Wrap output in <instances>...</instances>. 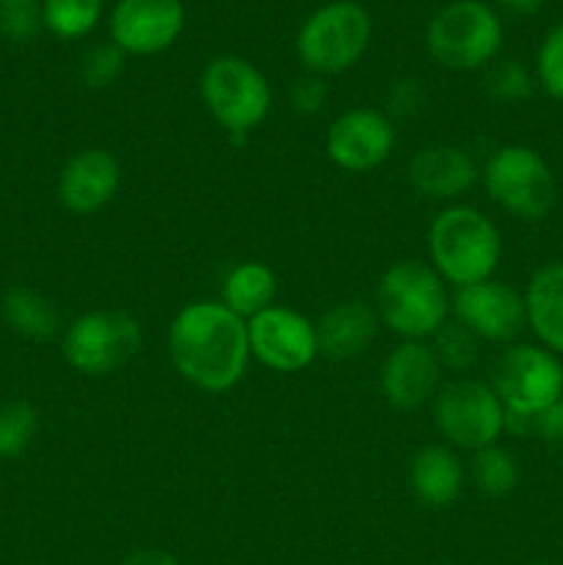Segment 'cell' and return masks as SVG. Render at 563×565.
<instances>
[{
    "label": "cell",
    "instance_id": "cell-1",
    "mask_svg": "<svg viewBox=\"0 0 563 565\" xmlns=\"http://www.w3.org/2000/svg\"><path fill=\"white\" fill-rule=\"evenodd\" d=\"M169 353L177 373L196 390H232L243 379L252 356L246 320L230 312L224 303H188L169 329Z\"/></svg>",
    "mask_w": 563,
    "mask_h": 565
},
{
    "label": "cell",
    "instance_id": "cell-2",
    "mask_svg": "<svg viewBox=\"0 0 563 565\" xmlns=\"http://www.w3.org/2000/svg\"><path fill=\"white\" fill-rule=\"evenodd\" d=\"M428 254L439 279L458 290L491 279L502 257V237L480 210L456 204L442 210L431 224Z\"/></svg>",
    "mask_w": 563,
    "mask_h": 565
},
{
    "label": "cell",
    "instance_id": "cell-3",
    "mask_svg": "<svg viewBox=\"0 0 563 565\" xmlns=\"http://www.w3.org/2000/svg\"><path fill=\"white\" fill-rule=\"evenodd\" d=\"M425 47L445 70H480L500 53L502 20L484 0H453L431 17Z\"/></svg>",
    "mask_w": 563,
    "mask_h": 565
},
{
    "label": "cell",
    "instance_id": "cell-4",
    "mask_svg": "<svg viewBox=\"0 0 563 565\" xmlns=\"http://www.w3.org/2000/svg\"><path fill=\"white\" fill-rule=\"evenodd\" d=\"M373 33L368 9L357 0H331L315 9L296 33L298 61L312 75H340L364 55Z\"/></svg>",
    "mask_w": 563,
    "mask_h": 565
},
{
    "label": "cell",
    "instance_id": "cell-5",
    "mask_svg": "<svg viewBox=\"0 0 563 565\" xmlns=\"http://www.w3.org/2000/svg\"><path fill=\"white\" fill-rule=\"evenodd\" d=\"M447 292L439 274L423 263H397L379 281V318L392 334L423 342L447 320Z\"/></svg>",
    "mask_w": 563,
    "mask_h": 565
},
{
    "label": "cell",
    "instance_id": "cell-6",
    "mask_svg": "<svg viewBox=\"0 0 563 565\" xmlns=\"http://www.w3.org/2000/svg\"><path fill=\"white\" fill-rule=\"evenodd\" d=\"M204 108L232 136H246L263 125L270 110V86L263 72L237 55H219L199 81Z\"/></svg>",
    "mask_w": 563,
    "mask_h": 565
},
{
    "label": "cell",
    "instance_id": "cell-7",
    "mask_svg": "<svg viewBox=\"0 0 563 565\" xmlns=\"http://www.w3.org/2000/svg\"><path fill=\"white\" fill-rule=\"evenodd\" d=\"M486 193L524 221H539L555 204V177L535 149L524 143L500 147L484 166Z\"/></svg>",
    "mask_w": 563,
    "mask_h": 565
},
{
    "label": "cell",
    "instance_id": "cell-8",
    "mask_svg": "<svg viewBox=\"0 0 563 565\" xmlns=\"http://www.w3.org/2000/svg\"><path fill=\"white\" fill-rule=\"evenodd\" d=\"M141 348V326L121 309L81 315L64 334V356L83 375H110L125 367Z\"/></svg>",
    "mask_w": 563,
    "mask_h": 565
},
{
    "label": "cell",
    "instance_id": "cell-9",
    "mask_svg": "<svg viewBox=\"0 0 563 565\" xmlns=\"http://www.w3.org/2000/svg\"><path fill=\"white\" fill-rule=\"evenodd\" d=\"M491 390L506 414L533 423V417L563 397V364L546 348L513 345L497 359Z\"/></svg>",
    "mask_w": 563,
    "mask_h": 565
},
{
    "label": "cell",
    "instance_id": "cell-10",
    "mask_svg": "<svg viewBox=\"0 0 563 565\" xmlns=\"http://www.w3.org/2000/svg\"><path fill=\"white\" fill-rule=\"evenodd\" d=\"M434 414L442 436L464 450L478 452L497 445L506 430V406L489 384L475 379H458L445 386Z\"/></svg>",
    "mask_w": 563,
    "mask_h": 565
},
{
    "label": "cell",
    "instance_id": "cell-11",
    "mask_svg": "<svg viewBox=\"0 0 563 565\" xmlns=\"http://www.w3.org/2000/svg\"><path fill=\"white\" fill-rule=\"evenodd\" d=\"M248 351L276 373H298L318 356L315 323L301 312L287 307H270L246 320Z\"/></svg>",
    "mask_w": 563,
    "mask_h": 565
},
{
    "label": "cell",
    "instance_id": "cell-12",
    "mask_svg": "<svg viewBox=\"0 0 563 565\" xmlns=\"http://www.w3.org/2000/svg\"><path fill=\"white\" fill-rule=\"evenodd\" d=\"M185 25L182 0H119L110 11V42L125 55H158Z\"/></svg>",
    "mask_w": 563,
    "mask_h": 565
},
{
    "label": "cell",
    "instance_id": "cell-13",
    "mask_svg": "<svg viewBox=\"0 0 563 565\" xmlns=\"http://www.w3.org/2000/svg\"><path fill=\"white\" fill-rule=\"evenodd\" d=\"M395 147V127L381 110L351 108L331 121L326 154L342 171H370L384 163Z\"/></svg>",
    "mask_w": 563,
    "mask_h": 565
},
{
    "label": "cell",
    "instance_id": "cell-14",
    "mask_svg": "<svg viewBox=\"0 0 563 565\" xmlns=\"http://www.w3.org/2000/svg\"><path fill=\"white\" fill-rule=\"evenodd\" d=\"M453 309L464 329L489 342H511L528 326L524 296H519L506 281H480V285L458 287L453 296Z\"/></svg>",
    "mask_w": 563,
    "mask_h": 565
},
{
    "label": "cell",
    "instance_id": "cell-15",
    "mask_svg": "<svg viewBox=\"0 0 563 565\" xmlns=\"http://www.w3.org/2000/svg\"><path fill=\"white\" fill-rule=\"evenodd\" d=\"M121 169L105 149L92 147L72 154L59 174V202L75 215H92L116 196Z\"/></svg>",
    "mask_w": 563,
    "mask_h": 565
},
{
    "label": "cell",
    "instance_id": "cell-16",
    "mask_svg": "<svg viewBox=\"0 0 563 565\" xmlns=\"http://www.w3.org/2000/svg\"><path fill=\"white\" fill-rule=\"evenodd\" d=\"M442 379V364L434 348L417 340H403L381 367V392L395 408H417L436 392Z\"/></svg>",
    "mask_w": 563,
    "mask_h": 565
},
{
    "label": "cell",
    "instance_id": "cell-17",
    "mask_svg": "<svg viewBox=\"0 0 563 565\" xmlns=\"http://www.w3.org/2000/svg\"><path fill=\"white\" fill-rule=\"evenodd\" d=\"M478 180V166L450 143L419 149L408 163V182L428 199H456Z\"/></svg>",
    "mask_w": 563,
    "mask_h": 565
},
{
    "label": "cell",
    "instance_id": "cell-18",
    "mask_svg": "<svg viewBox=\"0 0 563 565\" xmlns=\"http://www.w3.org/2000/svg\"><path fill=\"white\" fill-rule=\"evenodd\" d=\"M375 315L370 312L368 303L346 301L331 307L323 318L315 323L318 334V351L331 359H351L359 356L375 337Z\"/></svg>",
    "mask_w": 563,
    "mask_h": 565
},
{
    "label": "cell",
    "instance_id": "cell-19",
    "mask_svg": "<svg viewBox=\"0 0 563 565\" xmlns=\"http://www.w3.org/2000/svg\"><path fill=\"white\" fill-rule=\"evenodd\" d=\"M408 483L419 502L428 508H447L456 502L464 486V469L450 447L428 445L412 458Z\"/></svg>",
    "mask_w": 563,
    "mask_h": 565
},
{
    "label": "cell",
    "instance_id": "cell-20",
    "mask_svg": "<svg viewBox=\"0 0 563 565\" xmlns=\"http://www.w3.org/2000/svg\"><path fill=\"white\" fill-rule=\"evenodd\" d=\"M528 326L546 351L563 353V265H544L530 279L524 292Z\"/></svg>",
    "mask_w": 563,
    "mask_h": 565
},
{
    "label": "cell",
    "instance_id": "cell-21",
    "mask_svg": "<svg viewBox=\"0 0 563 565\" xmlns=\"http://www.w3.org/2000/svg\"><path fill=\"white\" fill-rule=\"evenodd\" d=\"M274 270L265 263H257V259L235 265V268L230 270V276L224 279V290H221V303L243 320H252L254 315L274 307Z\"/></svg>",
    "mask_w": 563,
    "mask_h": 565
},
{
    "label": "cell",
    "instance_id": "cell-22",
    "mask_svg": "<svg viewBox=\"0 0 563 565\" xmlns=\"http://www.w3.org/2000/svg\"><path fill=\"white\" fill-rule=\"evenodd\" d=\"M0 315L14 334L25 340H50L59 331V312L42 292L25 285H14L6 290L0 301Z\"/></svg>",
    "mask_w": 563,
    "mask_h": 565
},
{
    "label": "cell",
    "instance_id": "cell-23",
    "mask_svg": "<svg viewBox=\"0 0 563 565\" xmlns=\"http://www.w3.org/2000/svg\"><path fill=\"white\" fill-rule=\"evenodd\" d=\"M42 20L64 42L83 39L103 20V0H42Z\"/></svg>",
    "mask_w": 563,
    "mask_h": 565
},
{
    "label": "cell",
    "instance_id": "cell-24",
    "mask_svg": "<svg viewBox=\"0 0 563 565\" xmlns=\"http://www.w3.org/2000/svg\"><path fill=\"white\" fill-rule=\"evenodd\" d=\"M472 478L478 489L486 491L489 497L511 494L519 483L517 458L497 445L484 447L472 458Z\"/></svg>",
    "mask_w": 563,
    "mask_h": 565
},
{
    "label": "cell",
    "instance_id": "cell-25",
    "mask_svg": "<svg viewBox=\"0 0 563 565\" xmlns=\"http://www.w3.org/2000/svg\"><path fill=\"white\" fill-rule=\"evenodd\" d=\"M39 430V414L31 403H3L0 406V458H17L31 447Z\"/></svg>",
    "mask_w": 563,
    "mask_h": 565
},
{
    "label": "cell",
    "instance_id": "cell-26",
    "mask_svg": "<svg viewBox=\"0 0 563 565\" xmlns=\"http://www.w3.org/2000/svg\"><path fill=\"white\" fill-rule=\"evenodd\" d=\"M434 337V353L436 359H439L442 367L458 370V373L472 367L475 356H478V351H475V340H478V337H475L472 331L464 329L461 323H445Z\"/></svg>",
    "mask_w": 563,
    "mask_h": 565
},
{
    "label": "cell",
    "instance_id": "cell-27",
    "mask_svg": "<svg viewBox=\"0 0 563 565\" xmlns=\"http://www.w3.org/2000/svg\"><path fill=\"white\" fill-rule=\"evenodd\" d=\"M44 28L42 0H3L0 3V31L14 42H28Z\"/></svg>",
    "mask_w": 563,
    "mask_h": 565
},
{
    "label": "cell",
    "instance_id": "cell-28",
    "mask_svg": "<svg viewBox=\"0 0 563 565\" xmlns=\"http://www.w3.org/2000/svg\"><path fill=\"white\" fill-rule=\"evenodd\" d=\"M535 72L539 83L552 99L563 103V22L552 28L541 42L539 55H535Z\"/></svg>",
    "mask_w": 563,
    "mask_h": 565
},
{
    "label": "cell",
    "instance_id": "cell-29",
    "mask_svg": "<svg viewBox=\"0 0 563 565\" xmlns=\"http://www.w3.org/2000/svg\"><path fill=\"white\" fill-rule=\"evenodd\" d=\"M530 75L519 61L506 58L497 61L486 75V92L500 103H519V99L530 97Z\"/></svg>",
    "mask_w": 563,
    "mask_h": 565
},
{
    "label": "cell",
    "instance_id": "cell-30",
    "mask_svg": "<svg viewBox=\"0 0 563 565\" xmlns=\"http://www.w3.org/2000/svg\"><path fill=\"white\" fill-rule=\"evenodd\" d=\"M121 66H125V50L116 47L114 42L97 44L88 50L81 61V81L88 88H105L119 77Z\"/></svg>",
    "mask_w": 563,
    "mask_h": 565
},
{
    "label": "cell",
    "instance_id": "cell-31",
    "mask_svg": "<svg viewBox=\"0 0 563 565\" xmlns=\"http://www.w3.org/2000/svg\"><path fill=\"white\" fill-rule=\"evenodd\" d=\"M290 103L298 114H318L320 105L326 103V86L318 75L301 77V81L293 83Z\"/></svg>",
    "mask_w": 563,
    "mask_h": 565
},
{
    "label": "cell",
    "instance_id": "cell-32",
    "mask_svg": "<svg viewBox=\"0 0 563 565\" xmlns=\"http://www.w3.org/2000/svg\"><path fill=\"white\" fill-rule=\"evenodd\" d=\"M533 430H539L552 445H563V397L533 417Z\"/></svg>",
    "mask_w": 563,
    "mask_h": 565
},
{
    "label": "cell",
    "instance_id": "cell-33",
    "mask_svg": "<svg viewBox=\"0 0 563 565\" xmlns=\"http://www.w3.org/2000/svg\"><path fill=\"white\" fill-rule=\"evenodd\" d=\"M119 565H180L177 557H171L163 550H138L132 555H127Z\"/></svg>",
    "mask_w": 563,
    "mask_h": 565
},
{
    "label": "cell",
    "instance_id": "cell-34",
    "mask_svg": "<svg viewBox=\"0 0 563 565\" xmlns=\"http://www.w3.org/2000/svg\"><path fill=\"white\" fill-rule=\"evenodd\" d=\"M546 0H497V6L500 9H506L508 14L513 17H533L539 14L541 6H544Z\"/></svg>",
    "mask_w": 563,
    "mask_h": 565
},
{
    "label": "cell",
    "instance_id": "cell-35",
    "mask_svg": "<svg viewBox=\"0 0 563 565\" xmlns=\"http://www.w3.org/2000/svg\"><path fill=\"white\" fill-rule=\"evenodd\" d=\"M0 3H3V0H0Z\"/></svg>",
    "mask_w": 563,
    "mask_h": 565
}]
</instances>
